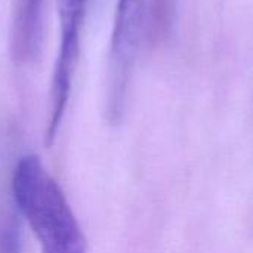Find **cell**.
Segmentation results:
<instances>
[{
    "instance_id": "6da1fadb",
    "label": "cell",
    "mask_w": 253,
    "mask_h": 253,
    "mask_svg": "<svg viewBox=\"0 0 253 253\" xmlns=\"http://www.w3.org/2000/svg\"><path fill=\"white\" fill-rule=\"evenodd\" d=\"M10 188L42 253H86L83 231L65 194L37 156L19 159Z\"/></svg>"
},
{
    "instance_id": "7a4b0ae2",
    "label": "cell",
    "mask_w": 253,
    "mask_h": 253,
    "mask_svg": "<svg viewBox=\"0 0 253 253\" xmlns=\"http://www.w3.org/2000/svg\"><path fill=\"white\" fill-rule=\"evenodd\" d=\"M58 46L49 87V116L46 122V144L50 145L62 125L80 64L86 21L92 0H56Z\"/></svg>"
},
{
    "instance_id": "3957f363",
    "label": "cell",
    "mask_w": 253,
    "mask_h": 253,
    "mask_svg": "<svg viewBox=\"0 0 253 253\" xmlns=\"http://www.w3.org/2000/svg\"><path fill=\"white\" fill-rule=\"evenodd\" d=\"M46 0H16L12 28L10 55L19 65L34 62L42 50Z\"/></svg>"
},
{
    "instance_id": "277c9868",
    "label": "cell",
    "mask_w": 253,
    "mask_h": 253,
    "mask_svg": "<svg viewBox=\"0 0 253 253\" xmlns=\"http://www.w3.org/2000/svg\"><path fill=\"white\" fill-rule=\"evenodd\" d=\"M178 0H150V13H148V31L151 30L153 36L163 34L170 25Z\"/></svg>"
}]
</instances>
